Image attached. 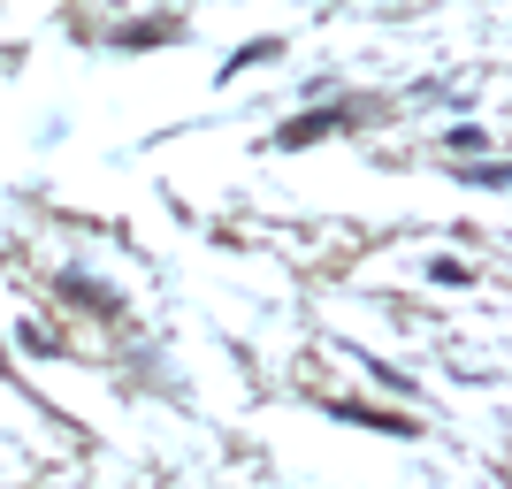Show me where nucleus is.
Segmentation results:
<instances>
[{"instance_id":"f257e3e1","label":"nucleus","mask_w":512,"mask_h":489,"mask_svg":"<svg viewBox=\"0 0 512 489\" xmlns=\"http://www.w3.org/2000/svg\"><path fill=\"white\" fill-rule=\"evenodd\" d=\"M337 123H344V107H314V115H291V123L276 130V146H283V153H299V146H314V138H329Z\"/></svg>"},{"instance_id":"f03ea898","label":"nucleus","mask_w":512,"mask_h":489,"mask_svg":"<svg viewBox=\"0 0 512 489\" xmlns=\"http://www.w3.org/2000/svg\"><path fill=\"white\" fill-rule=\"evenodd\" d=\"M153 39H184V23H176V16H153V23H130V31H115V46H153Z\"/></svg>"}]
</instances>
